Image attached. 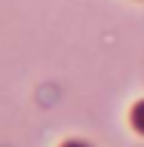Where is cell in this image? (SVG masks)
I'll use <instances>...</instances> for the list:
<instances>
[{
    "label": "cell",
    "mask_w": 144,
    "mask_h": 147,
    "mask_svg": "<svg viewBox=\"0 0 144 147\" xmlns=\"http://www.w3.org/2000/svg\"><path fill=\"white\" fill-rule=\"evenodd\" d=\"M135 123H138V129L144 132V104H141V107L135 110Z\"/></svg>",
    "instance_id": "6da1fadb"
},
{
    "label": "cell",
    "mask_w": 144,
    "mask_h": 147,
    "mask_svg": "<svg viewBox=\"0 0 144 147\" xmlns=\"http://www.w3.org/2000/svg\"><path fill=\"white\" fill-rule=\"evenodd\" d=\"M64 147H83V144H64Z\"/></svg>",
    "instance_id": "7a4b0ae2"
}]
</instances>
